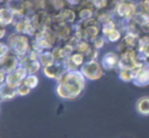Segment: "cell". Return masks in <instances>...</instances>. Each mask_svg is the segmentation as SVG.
<instances>
[{
  "instance_id": "6da1fadb",
  "label": "cell",
  "mask_w": 149,
  "mask_h": 138,
  "mask_svg": "<svg viewBox=\"0 0 149 138\" xmlns=\"http://www.w3.org/2000/svg\"><path fill=\"white\" fill-rule=\"evenodd\" d=\"M87 79L80 70L67 71L57 81L56 93L62 100L75 101L84 93Z\"/></svg>"
},
{
  "instance_id": "7a4b0ae2",
  "label": "cell",
  "mask_w": 149,
  "mask_h": 138,
  "mask_svg": "<svg viewBox=\"0 0 149 138\" xmlns=\"http://www.w3.org/2000/svg\"><path fill=\"white\" fill-rule=\"evenodd\" d=\"M120 54V65L119 68H135L138 69L145 61V58L138 51L137 48L126 49Z\"/></svg>"
},
{
  "instance_id": "3957f363",
  "label": "cell",
  "mask_w": 149,
  "mask_h": 138,
  "mask_svg": "<svg viewBox=\"0 0 149 138\" xmlns=\"http://www.w3.org/2000/svg\"><path fill=\"white\" fill-rule=\"evenodd\" d=\"M8 47L11 53L17 57L22 58L28 55L31 50L30 40L26 35L22 34H13L8 38Z\"/></svg>"
},
{
  "instance_id": "277c9868",
  "label": "cell",
  "mask_w": 149,
  "mask_h": 138,
  "mask_svg": "<svg viewBox=\"0 0 149 138\" xmlns=\"http://www.w3.org/2000/svg\"><path fill=\"white\" fill-rule=\"evenodd\" d=\"M139 10V5L136 1H118L113 11L117 20H131Z\"/></svg>"
},
{
  "instance_id": "5b68a950",
  "label": "cell",
  "mask_w": 149,
  "mask_h": 138,
  "mask_svg": "<svg viewBox=\"0 0 149 138\" xmlns=\"http://www.w3.org/2000/svg\"><path fill=\"white\" fill-rule=\"evenodd\" d=\"M80 71L87 80L96 81L102 78L106 70L98 60H87L80 68Z\"/></svg>"
},
{
  "instance_id": "8992f818",
  "label": "cell",
  "mask_w": 149,
  "mask_h": 138,
  "mask_svg": "<svg viewBox=\"0 0 149 138\" xmlns=\"http://www.w3.org/2000/svg\"><path fill=\"white\" fill-rule=\"evenodd\" d=\"M43 71L44 74L47 77H49L51 79H55V80L58 81L68 71V69L66 67V63L55 61L52 65L43 67Z\"/></svg>"
},
{
  "instance_id": "52a82bcc",
  "label": "cell",
  "mask_w": 149,
  "mask_h": 138,
  "mask_svg": "<svg viewBox=\"0 0 149 138\" xmlns=\"http://www.w3.org/2000/svg\"><path fill=\"white\" fill-rule=\"evenodd\" d=\"M100 63L106 71H117L120 65V54L117 51L106 52L100 58Z\"/></svg>"
},
{
  "instance_id": "ba28073f",
  "label": "cell",
  "mask_w": 149,
  "mask_h": 138,
  "mask_svg": "<svg viewBox=\"0 0 149 138\" xmlns=\"http://www.w3.org/2000/svg\"><path fill=\"white\" fill-rule=\"evenodd\" d=\"M28 75V71L26 70V68L19 66L14 71L6 74V84L10 87H13V89H17L24 82V80Z\"/></svg>"
},
{
  "instance_id": "9c48e42d",
  "label": "cell",
  "mask_w": 149,
  "mask_h": 138,
  "mask_svg": "<svg viewBox=\"0 0 149 138\" xmlns=\"http://www.w3.org/2000/svg\"><path fill=\"white\" fill-rule=\"evenodd\" d=\"M77 13L72 8H64L57 12V14L53 16V22L57 24H76Z\"/></svg>"
},
{
  "instance_id": "30bf717a",
  "label": "cell",
  "mask_w": 149,
  "mask_h": 138,
  "mask_svg": "<svg viewBox=\"0 0 149 138\" xmlns=\"http://www.w3.org/2000/svg\"><path fill=\"white\" fill-rule=\"evenodd\" d=\"M132 83L138 87L148 86L149 85V61H145L137 69L135 78H134Z\"/></svg>"
},
{
  "instance_id": "8fae6325",
  "label": "cell",
  "mask_w": 149,
  "mask_h": 138,
  "mask_svg": "<svg viewBox=\"0 0 149 138\" xmlns=\"http://www.w3.org/2000/svg\"><path fill=\"white\" fill-rule=\"evenodd\" d=\"M86 61V57L83 54L79 53V52H74L69 56L65 63H66V67L68 71H74L80 70V68Z\"/></svg>"
},
{
  "instance_id": "7c38bea8",
  "label": "cell",
  "mask_w": 149,
  "mask_h": 138,
  "mask_svg": "<svg viewBox=\"0 0 149 138\" xmlns=\"http://www.w3.org/2000/svg\"><path fill=\"white\" fill-rule=\"evenodd\" d=\"M19 66H20V58L17 57L16 55H14L11 52H9V53L5 56L3 61H2L1 65H0V68H1L6 74H8V73L12 72V71H14L15 69H17Z\"/></svg>"
},
{
  "instance_id": "4fadbf2b",
  "label": "cell",
  "mask_w": 149,
  "mask_h": 138,
  "mask_svg": "<svg viewBox=\"0 0 149 138\" xmlns=\"http://www.w3.org/2000/svg\"><path fill=\"white\" fill-rule=\"evenodd\" d=\"M136 112L141 116H149V95H143L139 98L135 105Z\"/></svg>"
},
{
  "instance_id": "5bb4252c",
  "label": "cell",
  "mask_w": 149,
  "mask_h": 138,
  "mask_svg": "<svg viewBox=\"0 0 149 138\" xmlns=\"http://www.w3.org/2000/svg\"><path fill=\"white\" fill-rule=\"evenodd\" d=\"M137 49L145 58V60L149 61V35L140 36Z\"/></svg>"
},
{
  "instance_id": "9a60e30c",
  "label": "cell",
  "mask_w": 149,
  "mask_h": 138,
  "mask_svg": "<svg viewBox=\"0 0 149 138\" xmlns=\"http://www.w3.org/2000/svg\"><path fill=\"white\" fill-rule=\"evenodd\" d=\"M94 17L100 22V24H106V22H110V20H116L115 17L114 11L112 9H100L95 10V15Z\"/></svg>"
},
{
  "instance_id": "2e32d148",
  "label": "cell",
  "mask_w": 149,
  "mask_h": 138,
  "mask_svg": "<svg viewBox=\"0 0 149 138\" xmlns=\"http://www.w3.org/2000/svg\"><path fill=\"white\" fill-rule=\"evenodd\" d=\"M136 71L137 69L135 68H120L117 70L119 75V78L124 82H133L135 78Z\"/></svg>"
},
{
  "instance_id": "e0dca14e",
  "label": "cell",
  "mask_w": 149,
  "mask_h": 138,
  "mask_svg": "<svg viewBox=\"0 0 149 138\" xmlns=\"http://www.w3.org/2000/svg\"><path fill=\"white\" fill-rule=\"evenodd\" d=\"M14 20V14L10 8H0V26L10 24Z\"/></svg>"
},
{
  "instance_id": "ac0fdd59",
  "label": "cell",
  "mask_w": 149,
  "mask_h": 138,
  "mask_svg": "<svg viewBox=\"0 0 149 138\" xmlns=\"http://www.w3.org/2000/svg\"><path fill=\"white\" fill-rule=\"evenodd\" d=\"M52 54H53V57L56 62H64V63L70 56L68 52L65 50V48L63 47V45H57L56 47H54L52 49Z\"/></svg>"
},
{
  "instance_id": "d6986e66",
  "label": "cell",
  "mask_w": 149,
  "mask_h": 138,
  "mask_svg": "<svg viewBox=\"0 0 149 138\" xmlns=\"http://www.w3.org/2000/svg\"><path fill=\"white\" fill-rule=\"evenodd\" d=\"M124 34L125 33L122 31V29L118 26L117 29L113 30L112 32H110L107 36H104L106 40L108 41V43H111V44H119L120 42L123 40L124 38Z\"/></svg>"
},
{
  "instance_id": "ffe728a7",
  "label": "cell",
  "mask_w": 149,
  "mask_h": 138,
  "mask_svg": "<svg viewBox=\"0 0 149 138\" xmlns=\"http://www.w3.org/2000/svg\"><path fill=\"white\" fill-rule=\"evenodd\" d=\"M77 9H78L77 16L79 18L78 22H85V20L94 17L95 15V9L91 7H78Z\"/></svg>"
},
{
  "instance_id": "44dd1931",
  "label": "cell",
  "mask_w": 149,
  "mask_h": 138,
  "mask_svg": "<svg viewBox=\"0 0 149 138\" xmlns=\"http://www.w3.org/2000/svg\"><path fill=\"white\" fill-rule=\"evenodd\" d=\"M39 60H40V62H41L43 67L52 65V64L55 62V59H54V57H53V54H52V51H49V50H48V51H43L42 53H40Z\"/></svg>"
},
{
  "instance_id": "7402d4cb",
  "label": "cell",
  "mask_w": 149,
  "mask_h": 138,
  "mask_svg": "<svg viewBox=\"0 0 149 138\" xmlns=\"http://www.w3.org/2000/svg\"><path fill=\"white\" fill-rule=\"evenodd\" d=\"M118 26H119V24L117 20H110V22H106V24H102V35L104 37V36H107L109 33L112 32L115 29H117Z\"/></svg>"
},
{
  "instance_id": "603a6c76",
  "label": "cell",
  "mask_w": 149,
  "mask_h": 138,
  "mask_svg": "<svg viewBox=\"0 0 149 138\" xmlns=\"http://www.w3.org/2000/svg\"><path fill=\"white\" fill-rule=\"evenodd\" d=\"M24 82L26 83L29 87H31V89H35L38 85V83H39V78H38L35 74H29L28 76L26 77V79L24 80Z\"/></svg>"
},
{
  "instance_id": "cb8c5ba5",
  "label": "cell",
  "mask_w": 149,
  "mask_h": 138,
  "mask_svg": "<svg viewBox=\"0 0 149 138\" xmlns=\"http://www.w3.org/2000/svg\"><path fill=\"white\" fill-rule=\"evenodd\" d=\"M107 44H108V41H107L106 38H104L102 35L100 36L98 38H96V39L92 42V45H93V47L95 48V49H97V50H102V48L107 45Z\"/></svg>"
},
{
  "instance_id": "d4e9b609",
  "label": "cell",
  "mask_w": 149,
  "mask_h": 138,
  "mask_svg": "<svg viewBox=\"0 0 149 138\" xmlns=\"http://www.w3.org/2000/svg\"><path fill=\"white\" fill-rule=\"evenodd\" d=\"M16 91H17V95H18L24 97V95H28L29 93H31V87H29L28 85H26L24 82H22V84H20L19 86H18L17 89H16Z\"/></svg>"
},
{
  "instance_id": "484cf974",
  "label": "cell",
  "mask_w": 149,
  "mask_h": 138,
  "mask_svg": "<svg viewBox=\"0 0 149 138\" xmlns=\"http://www.w3.org/2000/svg\"><path fill=\"white\" fill-rule=\"evenodd\" d=\"M9 52H10V50H9V47H8V45H6V44H3V43H0V65H1L2 61L4 60L5 56L7 55Z\"/></svg>"
},
{
  "instance_id": "4316f807",
  "label": "cell",
  "mask_w": 149,
  "mask_h": 138,
  "mask_svg": "<svg viewBox=\"0 0 149 138\" xmlns=\"http://www.w3.org/2000/svg\"><path fill=\"white\" fill-rule=\"evenodd\" d=\"M140 11L149 14V0H138Z\"/></svg>"
},
{
  "instance_id": "83f0119b",
  "label": "cell",
  "mask_w": 149,
  "mask_h": 138,
  "mask_svg": "<svg viewBox=\"0 0 149 138\" xmlns=\"http://www.w3.org/2000/svg\"><path fill=\"white\" fill-rule=\"evenodd\" d=\"M6 83V73L0 68V89Z\"/></svg>"
},
{
  "instance_id": "f1b7e54d",
  "label": "cell",
  "mask_w": 149,
  "mask_h": 138,
  "mask_svg": "<svg viewBox=\"0 0 149 138\" xmlns=\"http://www.w3.org/2000/svg\"><path fill=\"white\" fill-rule=\"evenodd\" d=\"M5 33H6L5 29H4L3 26H0V39H2V38L5 36Z\"/></svg>"
}]
</instances>
